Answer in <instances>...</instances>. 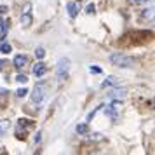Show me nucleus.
<instances>
[{"label": "nucleus", "instance_id": "1", "mask_svg": "<svg viewBox=\"0 0 155 155\" xmlns=\"http://www.w3.org/2000/svg\"><path fill=\"white\" fill-rule=\"evenodd\" d=\"M110 61H112L113 64L120 66V68H133V64H134V59H133V58L124 56V54H119V52L112 54V56H110Z\"/></svg>", "mask_w": 155, "mask_h": 155}, {"label": "nucleus", "instance_id": "2", "mask_svg": "<svg viewBox=\"0 0 155 155\" xmlns=\"http://www.w3.org/2000/svg\"><path fill=\"white\" fill-rule=\"evenodd\" d=\"M70 59L68 58H61L58 61V66H56V75L59 80H66L68 78V73H70Z\"/></svg>", "mask_w": 155, "mask_h": 155}, {"label": "nucleus", "instance_id": "3", "mask_svg": "<svg viewBox=\"0 0 155 155\" xmlns=\"http://www.w3.org/2000/svg\"><path fill=\"white\" fill-rule=\"evenodd\" d=\"M45 96H47V85L45 84H37L35 89H33V94H31V101H33L35 105H42Z\"/></svg>", "mask_w": 155, "mask_h": 155}, {"label": "nucleus", "instance_id": "4", "mask_svg": "<svg viewBox=\"0 0 155 155\" xmlns=\"http://www.w3.org/2000/svg\"><path fill=\"white\" fill-rule=\"evenodd\" d=\"M31 4H25V9H23V14H21V23L25 28H28L30 25H31Z\"/></svg>", "mask_w": 155, "mask_h": 155}, {"label": "nucleus", "instance_id": "5", "mask_svg": "<svg viewBox=\"0 0 155 155\" xmlns=\"http://www.w3.org/2000/svg\"><path fill=\"white\" fill-rule=\"evenodd\" d=\"M45 73H47V66L44 63H37L35 66H33V75H35V77H44Z\"/></svg>", "mask_w": 155, "mask_h": 155}, {"label": "nucleus", "instance_id": "6", "mask_svg": "<svg viewBox=\"0 0 155 155\" xmlns=\"http://www.w3.org/2000/svg\"><path fill=\"white\" fill-rule=\"evenodd\" d=\"M26 63H28V58L25 56V54H18V56L14 58V66L18 68V70H21Z\"/></svg>", "mask_w": 155, "mask_h": 155}, {"label": "nucleus", "instance_id": "7", "mask_svg": "<svg viewBox=\"0 0 155 155\" xmlns=\"http://www.w3.org/2000/svg\"><path fill=\"white\" fill-rule=\"evenodd\" d=\"M126 94H127L126 89H119V87L108 92V96H110V98H115V99H122V98H126Z\"/></svg>", "mask_w": 155, "mask_h": 155}, {"label": "nucleus", "instance_id": "8", "mask_svg": "<svg viewBox=\"0 0 155 155\" xmlns=\"http://www.w3.org/2000/svg\"><path fill=\"white\" fill-rule=\"evenodd\" d=\"M110 85L120 87V80H119L117 77H106V80L103 82V87H110Z\"/></svg>", "mask_w": 155, "mask_h": 155}, {"label": "nucleus", "instance_id": "9", "mask_svg": "<svg viewBox=\"0 0 155 155\" xmlns=\"http://www.w3.org/2000/svg\"><path fill=\"white\" fill-rule=\"evenodd\" d=\"M66 9H68V14H70V18H75V16L78 14V5L75 4V2H68Z\"/></svg>", "mask_w": 155, "mask_h": 155}, {"label": "nucleus", "instance_id": "10", "mask_svg": "<svg viewBox=\"0 0 155 155\" xmlns=\"http://www.w3.org/2000/svg\"><path fill=\"white\" fill-rule=\"evenodd\" d=\"M9 127H11V122L9 120H0V138H4L7 134Z\"/></svg>", "mask_w": 155, "mask_h": 155}, {"label": "nucleus", "instance_id": "11", "mask_svg": "<svg viewBox=\"0 0 155 155\" xmlns=\"http://www.w3.org/2000/svg\"><path fill=\"white\" fill-rule=\"evenodd\" d=\"M0 25H2V40H4L5 35H7V28H9V25H11V21H9V19H2Z\"/></svg>", "mask_w": 155, "mask_h": 155}, {"label": "nucleus", "instance_id": "12", "mask_svg": "<svg viewBox=\"0 0 155 155\" xmlns=\"http://www.w3.org/2000/svg\"><path fill=\"white\" fill-rule=\"evenodd\" d=\"M11 51H12L11 44H7V42H4V40H2V44H0V52H4V54H9Z\"/></svg>", "mask_w": 155, "mask_h": 155}, {"label": "nucleus", "instance_id": "13", "mask_svg": "<svg viewBox=\"0 0 155 155\" xmlns=\"http://www.w3.org/2000/svg\"><path fill=\"white\" fill-rule=\"evenodd\" d=\"M87 131H89L87 124H78V126H77V133H78V134H85Z\"/></svg>", "mask_w": 155, "mask_h": 155}, {"label": "nucleus", "instance_id": "14", "mask_svg": "<svg viewBox=\"0 0 155 155\" xmlns=\"http://www.w3.org/2000/svg\"><path fill=\"white\" fill-rule=\"evenodd\" d=\"M96 12V7H94V4H89L87 7H85V14H94Z\"/></svg>", "mask_w": 155, "mask_h": 155}, {"label": "nucleus", "instance_id": "15", "mask_svg": "<svg viewBox=\"0 0 155 155\" xmlns=\"http://www.w3.org/2000/svg\"><path fill=\"white\" fill-rule=\"evenodd\" d=\"M16 82H19V84H26V82H28V77H26V75H18V77H16Z\"/></svg>", "mask_w": 155, "mask_h": 155}, {"label": "nucleus", "instance_id": "16", "mask_svg": "<svg viewBox=\"0 0 155 155\" xmlns=\"http://www.w3.org/2000/svg\"><path fill=\"white\" fill-rule=\"evenodd\" d=\"M143 16H145V18H150V19H152V18H153V7L145 9V12H143Z\"/></svg>", "mask_w": 155, "mask_h": 155}, {"label": "nucleus", "instance_id": "17", "mask_svg": "<svg viewBox=\"0 0 155 155\" xmlns=\"http://www.w3.org/2000/svg\"><path fill=\"white\" fill-rule=\"evenodd\" d=\"M35 56H37V58H38V59H42V58H44V56H45V51H44V49H42V47H38V49H37V51H35Z\"/></svg>", "mask_w": 155, "mask_h": 155}, {"label": "nucleus", "instance_id": "18", "mask_svg": "<svg viewBox=\"0 0 155 155\" xmlns=\"http://www.w3.org/2000/svg\"><path fill=\"white\" fill-rule=\"evenodd\" d=\"M16 94H18L19 98H25V96L28 94V89H26V87H23V89H18V92H16Z\"/></svg>", "mask_w": 155, "mask_h": 155}, {"label": "nucleus", "instance_id": "19", "mask_svg": "<svg viewBox=\"0 0 155 155\" xmlns=\"http://www.w3.org/2000/svg\"><path fill=\"white\" fill-rule=\"evenodd\" d=\"M89 70H91V73H101V68L96 66V64H91V68H89Z\"/></svg>", "mask_w": 155, "mask_h": 155}, {"label": "nucleus", "instance_id": "20", "mask_svg": "<svg viewBox=\"0 0 155 155\" xmlns=\"http://www.w3.org/2000/svg\"><path fill=\"white\" fill-rule=\"evenodd\" d=\"M40 136H42V133L38 131V133H37V136H35V143H40Z\"/></svg>", "mask_w": 155, "mask_h": 155}, {"label": "nucleus", "instance_id": "21", "mask_svg": "<svg viewBox=\"0 0 155 155\" xmlns=\"http://www.w3.org/2000/svg\"><path fill=\"white\" fill-rule=\"evenodd\" d=\"M134 5H138V4H143V2H148V0H131Z\"/></svg>", "mask_w": 155, "mask_h": 155}, {"label": "nucleus", "instance_id": "22", "mask_svg": "<svg viewBox=\"0 0 155 155\" xmlns=\"http://www.w3.org/2000/svg\"><path fill=\"white\" fill-rule=\"evenodd\" d=\"M5 64H7V61H4V59H0V70H2V68H4Z\"/></svg>", "mask_w": 155, "mask_h": 155}]
</instances>
